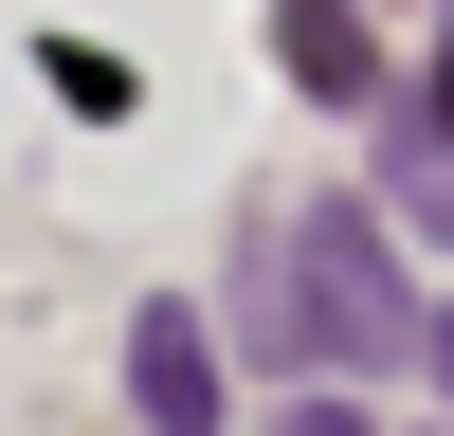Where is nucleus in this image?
<instances>
[{
    "label": "nucleus",
    "mask_w": 454,
    "mask_h": 436,
    "mask_svg": "<svg viewBox=\"0 0 454 436\" xmlns=\"http://www.w3.org/2000/svg\"><path fill=\"white\" fill-rule=\"evenodd\" d=\"M273 273H291V346H309V363H419V273H400V254H382V218H364V200H309V218H291V254H273Z\"/></svg>",
    "instance_id": "f257e3e1"
},
{
    "label": "nucleus",
    "mask_w": 454,
    "mask_h": 436,
    "mask_svg": "<svg viewBox=\"0 0 454 436\" xmlns=\"http://www.w3.org/2000/svg\"><path fill=\"white\" fill-rule=\"evenodd\" d=\"M128 418H145V436H218V346H200V309H145V327H128Z\"/></svg>",
    "instance_id": "f03ea898"
},
{
    "label": "nucleus",
    "mask_w": 454,
    "mask_h": 436,
    "mask_svg": "<svg viewBox=\"0 0 454 436\" xmlns=\"http://www.w3.org/2000/svg\"><path fill=\"white\" fill-rule=\"evenodd\" d=\"M273 55H291V91H309V109H364V91H382L364 0H273Z\"/></svg>",
    "instance_id": "7ed1b4c3"
},
{
    "label": "nucleus",
    "mask_w": 454,
    "mask_h": 436,
    "mask_svg": "<svg viewBox=\"0 0 454 436\" xmlns=\"http://www.w3.org/2000/svg\"><path fill=\"white\" fill-rule=\"evenodd\" d=\"M273 436H382V418H364V400H291Z\"/></svg>",
    "instance_id": "20e7f679"
},
{
    "label": "nucleus",
    "mask_w": 454,
    "mask_h": 436,
    "mask_svg": "<svg viewBox=\"0 0 454 436\" xmlns=\"http://www.w3.org/2000/svg\"><path fill=\"white\" fill-rule=\"evenodd\" d=\"M419 363H436V382H454V309H436V327H419Z\"/></svg>",
    "instance_id": "39448f33"
}]
</instances>
